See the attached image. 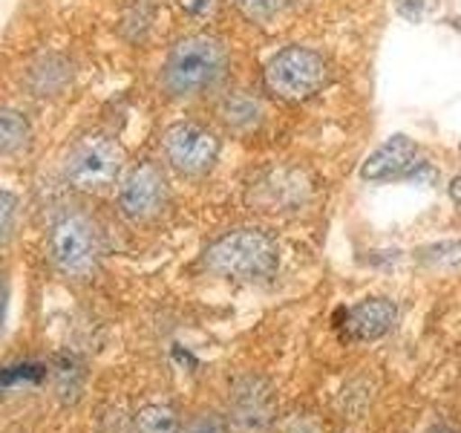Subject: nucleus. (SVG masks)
<instances>
[{
    "instance_id": "f257e3e1",
    "label": "nucleus",
    "mask_w": 461,
    "mask_h": 433,
    "mask_svg": "<svg viewBox=\"0 0 461 433\" xmlns=\"http://www.w3.org/2000/svg\"><path fill=\"white\" fill-rule=\"evenodd\" d=\"M230 72L228 43L213 32H187L170 43L158 67V87L173 101L216 93Z\"/></svg>"
},
{
    "instance_id": "f03ea898",
    "label": "nucleus",
    "mask_w": 461,
    "mask_h": 433,
    "mask_svg": "<svg viewBox=\"0 0 461 433\" xmlns=\"http://www.w3.org/2000/svg\"><path fill=\"white\" fill-rule=\"evenodd\" d=\"M43 249L58 278L69 283H90L107 257L104 228L86 208L64 206L52 214Z\"/></svg>"
},
{
    "instance_id": "7ed1b4c3",
    "label": "nucleus",
    "mask_w": 461,
    "mask_h": 433,
    "mask_svg": "<svg viewBox=\"0 0 461 433\" xmlns=\"http://www.w3.org/2000/svg\"><path fill=\"white\" fill-rule=\"evenodd\" d=\"M202 266L230 283H266L277 274L280 245L263 228H234L208 245Z\"/></svg>"
},
{
    "instance_id": "20e7f679",
    "label": "nucleus",
    "mask_w": 461,
    "mask_h": 433,
    "mask_svg": "<svg viewBox=\"0 0 461 433\" xmlns=\"http://www.w3.org/2000/svg\"><path fill=\"white\" fill-rule=\"evenodd\" d=\"M127 170V153L104 130H86L61 153V182L84 197L113 191Z\"/></svg>"
},
{
    "instance_id": "39448f33",
    "label": "nucleus",
    "mask_w": 461,
    "mask_h": 433,
    "mask_svg": "<svg viewBox=\"0 0 461 433\" xmlns=\"http://www.w3.org/2000/svg\"><path fill=\"white\" fill-rule=\"evenodd\" d=\"M329 81V61L312 47H283L263 67L266 90L280 101H306L321 93Z\"/></svg>"
},
{
    "instance_id": "423d86ee",
    "label": "nucleus",
    "mask_w": 461,
    "mask_h": 433,
    "mask_svg": "<svg viewBox=\"0 0 461 433\" xmlns=\"http://www.w3.org/2000/svg\"><path fill=\"white\" fill-rule=\"evenodd\" d=\"M115 206L133 226H150L162 220L170 208L167 168L158 165L156 159H139V162L127 165L124 177L115 185Z\"/></svg>"
},
{
    "instance_id": "0eeeda50",
    "label": "nucleus",
    "mask_w": 461,
    "mask_h": 433,
    "mask_svg": "<svg viewBox=\"0 0 461 433\" xmlns=\"http://www.w3.org/2000/svg\"><path fill=\"white\" fill-rule=\"evenodd\" d=\"M220 136L199 122H173L162 134L165 168H170L179 180L187 182L205 180L220 162Z\"/></svg>"
},
{
    "instance_id": "6e6552de",
    "label": "nucleus",
    "mask_w": 461,
    "mask_h": 433,
    "mask_svg": "<svg viewBox=\"0 0 461 433\" xmlns=\"http://www.w3.org/2000/svg\"><path fill=\"white\" fill-rule=\"evenodd\" d=\"M228 433H274L280 419L277 393L266 375H240L228 396Z\"/></svg>"
},
{
    "instance_id": "1a4fd4ad",
    "label": "nucleus",
    "mask_w": 461,
    "mask_h": 433,
    "mask_svg": "<svg viewBox=\"0 0 461 433\" xmlns=\"http://www.w3.org/2000/svg\"><path fill=\"white\" fill-rule=\"evenodd\" d=\"M360 180L366 182H432L436 170L424 159L418 142L410 139L407 134L389 136L384 144H378L366 162L360 165Z\"/></svg>"
},
{
    "instance_id": "9d476101",
    "label": "nucleus",
    "mask_w": 461,
    "mask_h": 433,
    "mask_svg": "<svg viewBox=\"0 0 461 433\" xmlns=\"http://www.w3.org/2000/svg\"><path fill=\"white\" fill-rule=\"evenodd\" d=\"M312 197V182L303 170L294 168H266L251 180L245 199L254 211L263 214H297Z\"/></svg>"
},
{
    "instance_id": "9b49d317",
    "label": "nucleus",
    "mask_w": 461,
    "mask_h": 433,
    "mask_svg": "<svg viewBox=\"0 0 461 433\" xmlns=\"http://www.w3.org/2000/svg\"><path fill=\"white\" fill-rule=\"evenodd\" d=\"M76 61L67 50H41L26 61L21 72V87L35 101H58L64 98L76 84Z\"/></svg>"
},
{
    "instance_id": "f8f14e48",
    "label": "nucleus",
    "mask_w": 461,
    "mask_h": 433,
    "mask_svg": "<svg viewBox=\"0 0 461 433\" xmlns=\"http://www.w3.org/2000/svg\"><path fill=\"white\" fill-rule=\"evenodd\" d=\"M398 321V307L389 298H366L346 309L343 332L352 341H381Z\"/></svg>"
},
{
    "instance_id": "ddd939ff",
    "label": "nucleus",
    "mask_w": 461,
    "mask_h": 433,
    "mask_svg": "<svg viewBox=\"0 0 461 433\" xmlns=\"http://www.w3.org/2000/svg\"><path fill=\"white\" fill-rule=\"evenodd\" d=\"M35 144V124L29 113L14 105H0V162H18Z\"/></svg>"
},
{
    "instance_id": "4468645a",
    "label": "nucleus",
    "mask_w": 461,
    "mask_h": 433,
    "mask_svg": "<svg viewBox=\"0 0 461 433\" xmlns=\"http://www.w3.org/2000/svg\"><path fill=\"white\" fill-rule=\"evenodd\" d=\"M263 115H266L263 101L245 90L228 93L220 101V122L228 127V134H237V136L254 134V130L263 124Z\"/></svg>"
},
{
    "instance_id": "2eb2a0df",
    "label": "nucleus",
    "mask_w": 461,
    "mask_h": 433,
    "mask_svg": "<svg viewBox=\"0 0 461 433\" xmlns=\"http://www.w3.org/2000/svg\"><path fill=\"white\" fill-rule=\"evenodd\" d=\"M50 367L41 361H14V364L0 367V396L21 393V390H35L47 382Z\"/></svg>"
},
{
    "instance_id": "dca6fc26",
    "label": "nucleus",
    "mask_w": 461,
    "mask_h": 433,
    "mask_svg": "<svg viewBox=\"0 0 461 433\" xmlns=\"http://www.w3.org/2000/svg\"><path fill=\"white\" fill-rule=\"evenodd\" d=\"M182 430V416L173 404L156 401L144 404L133 419V430L130 433H179Z\"/></svg>"
},
{
    "instance_id": "f3484780",
    "label": "nucleus",
    "mask_w": 461,
    "mask_h": 433,
    "mask_svg": "<svg viewBox=\"0 0 461 433\" xmlns=\"http://www.w3.org/2000/svg\"><path fill=\"white\" fill-rule=\"evenodd\" d=\"M156 21V6L153 0H130L122 12V23H119V32L124 41L130 43H141L144 38L150 35Z\"/></svg>"
},
{
    "instance_id": "a211bd4d",
    "label": "nucleus",
    "mask_w": 461,
    "mask_h": 433,
    "mask_svg": "<svg viewBox=\"0 0 461 433\" xmlns=\"http://www.w3.org/2000/svg\"><path fill=\"white\" fill-rule=\"evenodd\" d=\"M18 223H21V197L9 191V188H0V252L18 235Z\"/></svg>"
},
{
    "instance_id": "6ab92c4d",
    "label": "nucleus",
    "mask_w": 461,
    "mask_h": 433,
    "mask_svg": "<svg viewBox=\"0 0 461 433\" xmlns=\"http://www.w3.org/2000/svg\"><path fill=\"white\" fill-rule=\"evenodd\" d=\"M55 375V387H58V393H61L64 399H78L81 396V382H84V370L76 364L72 358H61L55 364L52 370Z\"/></svg>"
},
{
    "instance_id": "aec40b11",
    "label": "nucleus",
    "mask_w": 461,
    "mask_h": 433,
    "mask_svg": "<svg viewBox=\"0 0 461 433\" xmlns=\"http://www.w3.org/2000/svg\"><path fill=\"white\" fill-rule=\"evenodd\" d=\"M230 4H234V9H240L249 21L266 23V21L277 18V14L285 9L288 0H230Z\"/></svg>"
},
{
    "instance_id": "412c9836",
    "label": "nucleus",
    "mask_w": 461,
    "mask_h": 433,
    "mask_svg": "<svg viewBox=\"0 0 461 433\" xmlns=\"http://www.w3.org/2000/svg\"><path fill=\"white\" fill-rule=\"evenodd\" d=\"M179 433H228V419L220 410H196L191 419H185Z\"/></svg>"
},
{
    "instance_id": "4be33fe9",
    "label": "nucleus",
    "mask_w": 461,
    "mask_h": 433,
    "mask_svg": "<svg viewBox=\"0 0 461 433\" xmlns=\"http://www.w3.org/2000/svg\"><path fill=\"white\" fill-rule=\"evenodd\" d=\"M458 257H461L458 240L436 243V245H427L424 252H418V260H424V263H444V260H458Z\"/></svg>"
},
{
    "instance_id": "5701e85b",
    "label": "nucleus",
    "mask_w": 461,
    "mask_h": 433,
    "mask_svg": "<svg viewBox=\"0 0 461 433\" xmlns=\"http://www.w3.org/2000/svg\"><path fill=\"white\" fill-rule=\"evenodd\" d=\"M176 6L182 9L185 18L191 21H211L216 9H220V0H176Z\"/></svg>"
},
{
    "instance_id": "b1692460",
    "label": "nucleus",
    "mask_w": 461,
    "mask_h": 433,
    "mask_svg": "<svg viewBox=\"0 0 461 433\" xmlns=\"http://www.w3.org/2000/svg\"><path fill=\"white\" fill-rule=\"evenodd\" d=\"M9 298H12V274L9 266L0 260V338H4L9 324Z\"/></svg>"
},
{
    "instance_id": "393cba45",
    "label": "nucleus",
    "mask_w": 461,
    "mask_h": 433,
    "mask_svg": "<svg viewBox=\"0 0 461 433\" xmlns=\"http://www.w3.org/2000/svg\"><path fill=\"white\" fill-rule=\"evenodd\" d=\"M395 9L401 18L418 23L427 14V0H395Z\"/></svg>"
},
{
    "instance_id": "a878e982",
    "label": "nucleus",
    "mask_w": 461,
    "mask_h": 433,
    "mask_svg": "<svg viewBox=\"0 0 461 433\" xmlns=\"http://www.w3.org/2000/svg\"><path fill=\"white\" fill-rule=\"evenodd\" d=\"M447 194H450V199L456 202V206H461V173H458V177L450 185H447Z\"/></svg>"
},
{
    "instance_id": "bb28decb",
    "label": "nucleus",
    "mask_w": 461,
    "mask_h": 433,
    "mask_svg": "<svg viewBox=\"0 0 461 433\" xmlns=\"http://www.w3.org/2000/svg\"><path fill=\"white\" fill-rule=\"evenodd\" d=\"M427 433H458V430H453V428H432Z\"/></svg>"
},
{
    "instance_id": "cd10ccee",
    "label": "nucleus",
    "mask_w": 461,
    "mask_h": 433,
    "mask_svg": "<svg viewBox=\"0 0 461 433\" xmlns=\"http://www.w3.org/2000/svg\"><path fill=\"white\" fill-rule=\"evenodd\" d=\"M450 26H456L458 32H461V18H453V21H450Z\"/></svg>"
}]
</instances>
